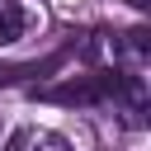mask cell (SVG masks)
I'll list each match as a JSON object with an SVG mask.
<instances>
[{"label": "cell", "mask_w": 151, "mask_h": 151, "mask_svg": "<svg viewBox=\"0 0 151 151\" xmlns=\"http://www.w3.org/2000/svg\"><path fill=\"white\" fill-rule=\"evenodd\" d=\"M123 80H127L123 71H94V76H80V80L42 90V99H52V104H104V99H118Z\"/></svg>", "instance_id": "obj_1"}, {"label": "cell", "mask_w": 151, "mask_h": 151, "mask_svg": "<svg viewBox=\"0 0 151 151\" xmlns=\"http://www.w3.org/2000/svg\"><path fill=\"white\" fill-rule=\"evenodd\" d=\"M5 151H71V146H66V137H57L47 127H19Z\"/></svg>", "instance_id": "obj_2"}, {"label": "cell", "mask_w": 151, "mask_h": 151, "mask_svg": "<svg viewBox=\"0 0 151 151\" xmlns=\"http://www.w3.org/2000/svg\"><path fill=\"white\" fill-rule=\"evenodd\" d=\"M24 28H28L24 5H19V0H0V47L19 42V38H24Z\"/></svg>", "instance_id": "obj_3"}, {"label": "cell", "mask_w": 151, "mask_h": 151, "mask_svg": "<svg viewBox=\"0 0 151 151\" xmlns=\"http://www.w3.org/2000/svg\"><path fill=\"white\" fill-rule=\"evenodd\" d=\"M127 5H132V9H151V0H127Z\"/></svg>", "instance_id": "obj_4"}]
</instances>
